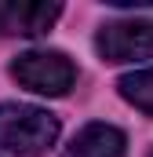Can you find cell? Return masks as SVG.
<instances>
[{
    "instance_id": "1",
    "label": "cell",
    "mask_w": 153,
    "mask_h": 157,
    "mask_svg": "<svg viewBox=\"0 0 153 157\" xmlns=\"http://www.w3.org/2000/svg\"><path fill=\"white\" fill-rule=\"evenodd\" d=\"M58 139V117L29 102H0V150L40 157Z\"/></svg>"
},
{
    "instance_id": "2",
    "label": "cell",
    "mask_w": 153,
    "mask_h": 157,
    "mask_svg": "<svg viewBox=\"0 0 153 157\" xmlns=\"http://www.w3.org/2000/svg\"><path fill=\"white\" fill-rule=\"evenodd\" d=\"M11 77L37 95L58 99L76 84V66L62 51H26L11 62Z\"/></svg>"
},
{
    "instance_id": "3",
    "label": "cell",
    "mask_w": 153,
    "mask_h": 157,
    "mask_svg": "<svg viewBox=\"0 0 153 157\" xmlns=\"http://www.w3.org/2000/svg\"><path fill=\"white\" fill-rule=\"evenodd\" d=\"M102 62H139L153 59V22L150 18H117L106 22L95 37Z\"/></svg>"
},
{
    "instance_id": "4",
    "label": "cell",
    "mask_w": 153,
    "mask_h": 157,
    "mask_svg": "<svg viewBox=\"0 0 153 157\" xmlns=\"http://www.w3.org/2000/svg\"><path fill=\"white\" fill-rule=\"evenodd\" d=\"M62 7L58 4H44V0H7L0 4V33H15V37H44L55 22H58Z\"/></svg>"
},
{
    "instance_id": "5",
    "label": "cell",
    "mask_w": 153,
    "mask_h": 157,
    "mask_svg": "<svg viewBox=\"0 0 153 157\" xmlns=\"http://www.w3.org/2000/svg\"><path fill=\"white\" fill-rule=\"evenodd\" d=\"M124 150H128L124 132L95 121V124H84L73 135V143L62 150V157H124Z\"/></svg>"
},
{
    "instance_id": "6",
    "label": "cell",
    "mask_w": 153,
    "mask_h": 157,
    "mask_svg": "<svg viewBox=\"0 0 153 157\" xmlns=\"http://www.w3.org/2000/svg\"><path fill=\"white\" fill-rule=\"evenodd\" d=\"M117 91L124 102H131L135 110L150 113L153 117V70H135V73H124L117 80Z\"/></svg>"
},
{
    "instance_id": "7",
    "label": "cell",
    "mask_w": 153,
    "mask_h": 157,
    "mask_svg": "<svg viewBox=\"0 0 153 157\" xmlns=\"http://www.w3.org/2000/svg\"><path fill=\"white\" fill-rule=\"evenodd\" d=\"M150 157H153V150H150Z\"/></svg>"
}]
</instances>
